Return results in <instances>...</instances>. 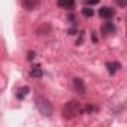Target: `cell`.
I'll return each instance as SVG.
<instances>
[{"label":"cell","mask_w":127,"mask_h":127,"mask_svg":"<svg viewBox=\"0 0 127 127\" xmlns=\"http://www.w3.org/2000/svg\"><path fill=\"white\" fill-rule=\"evenodd\" d=\"M81 112H82V106H81L78 102H75V100L67 102L64 106H63V117L67 118V120L75 118V117L79 115Z\"/></svg>","instance_id":"obj_1"},{"label":"cell","mask_w":127,"mask_h":127,"mask_svg":"<svg viewBox=\"0 0 127 127\" xmlns=\"http://www.w3.org/2000/svg\"><path fill=\"white\" fill-rule=\"evenodd\" d=\"M36 108L45 117H51L52 115V103L43 96H37L36 97Z\"/></svg>","instance_id":"obj_2"},{"label":"cell","mask_w":127,"mask_h":127,"mask_svg":"<svg viewBox=\"0 0 127 127\" xmlns=\"http://www.w3.org/2000/svg\"><path fill=\"white\" fill-rule=\"evenodd\" d=\"M73 87H75V90H76L78 93H81V94H85V91H87L85 84H84V81H82L81 78H75V79H73Z\"/></svg>","instance_id":"obj_3"},{"label":"cell","mask_w":127,"mask_h":127,"mask_svg":"<svg viewBox=\"0 0 127 127\" xmlns=\"http://www.w3.org/2000/svg\"><path fill=\"white\" fill-rule=\"evenodd\" d=\"M106 67H108V72L111 75H114L115 72H118L121 69V63H118V61H108L106 63Z\"/></svg>","instance_id":"obj_4"},{"label":"cell","mask_w":127,"mask_h":127,"mask_svg":"<svg viewBox=\"0 0 127 127\" xmlns=\"http://www.w3.org/2000/svg\"><path fill=\"white\" fill-rule=\"evenodd\" d=\"M99 15H100L103 20H109V18H112V17H114V9H112V8L105 6V8H102V9L99 11Z\"/></svg>","instance_id":"obj_5"},{"label":"cell","mask_w":127,"mask_h":127,"mask_svg":"<svg viewBox=\"0 0 127 127\" xmlns=\"http://www.w3.org/2000/svg\"><path fill=\"white\" fill-rule=\"evenodd\" d=\"M58 8L61 9H73L75 0H58Z\"/></svg>","instance_id":"obj_6"},{"label":"cell","mask_w":127,"mask_h":127,"mask_svg":"<svg viewBox=\"0 0 127 127\" xmlns=\"http://www.w3.org/2000/svg\"><path fill=\"white\" fill-rule=\"evenodd\" d=\"M102 32H103V34H111V33L117 32V29H115L114 24H111V23H105V24L102 26Z\"/></svg>","instance_id":"obj_7"},{"label":"cell","mask_w":127,"mask_h":127,"mask_svg":"<svg viewBox=\"0 0 127 127\" xmlns=\"http://www.w3.org/2000/svg\"><path fill=\"white\" fill-rule=\"evenodd\" d=\"M30 75H32L33 78H40V76L43 75V72H42L40 66H33L32 70H30Z\"/></svg>","instance_id":"obj_8"},{"label":"cell","mask_w":127,"mask_h":127,"mask_svg":"<svg viewBox=\"0 0 127 127\" xmlns=\"http://www.w3.org/2000/svg\"><path fill=\"white\" fill-rule=\"evenodd\" d=\"M27 93H29V87H23V88L20 90V93H18L17 96H18V99H24V96H26Z\"/></svg>","instance_id":"obj_9"},{"label":"cell","mask_w":127,"mask_h":127,"mask_svg":"<svg viewBox=\"0 0 127 127\" xmlns=\"http://www.w3.org/2000/svg\"><path fill=\"white\" fill-rule=\"evenodd\" d=\"M93 14H94V12H93V9H90V8H84V9H82V15H84V17H93Z\"/></svg>","instance_id":"obj_10"},{"label":"cell","mask_w":127,"mask_h":127,"mask_svg":"<svg viewBox=\"0 0 127 127\" xmlns=\"http://www.w3.org/2000/svg\"><path fill=\"white\" fill-rule=\"evenodd\" d=\"M115 3H117L120 8H126V6H127V0H115Z\"/></svg>","instance_id":"obj_11"},{"label":"cell","mask_w":127,"mask_h":127,"mask_svg":"<svg viewBox=\"0 0 127 127\" xmlns=\"http://www.w3.org/2000/svg\"><path fill=\"white\" fill-rule=\"evenodd\" d=\"M99 0H85V5L87 6H93V5H97Z\"/></svg>","instance_id":"obj_12"},{"label":"cell","mask_w":127,"mask_h":127,"mask_svg":"<svg viewBox=\"0 0 127 127\" xmlns=\"http://www.w3.org/2000/svg\"><path fill=\"white\" fill-rule=\"evenodd\" d=\"M27 58H29V60H33V58H34V52H33V51H30V52L27 54Z\"/></svg>","instance_id":"obj_13"}]
</instances>
